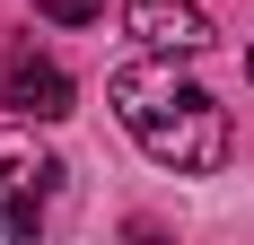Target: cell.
I'll return each instance as SVG.
<instances>
[{
  "instance_id": "cell-2",
  "label": "cell",
  "mask_w": 254,
  "mask_h": 245,
  "mask_svg": "<svg viewBox=\"0 0 254 245\" xmlns=\"http://www.w3.org/2000/svg\"><path fill=\"white\" fill-rule=\"evenodd\" d=\"M62 193V158H53L35 131L18 122H0V237H35Z\"/></svg>"
},
{
  "instance_id": "cell-3",
  "label": "cell",
  "mask_w": 254,
  "mask_h": 245,
  "mask_svg": "<svg viewBox=\"0 0 254 245\" xmlns=\"http://www.w3.org/2000/svg\"><path fill=\"white\" fill-rule=\"evenodd\" d=\"M0 105L18 122H62L79 105V88H70L62 61H44V53H9V61H0Z\"/></svg>"
},
{
  "instance_id": "cell-1",
  "label": "cell",
  "mask_w": 254,
  "mask_h": 245,
  "mask_svg": "<svg viewBox=\"0 0 254 245\" xmlns=\"http://www.w3.org/2000/svg\"><path fill=\"white\" fill-rule=\"evenodd\" d=\"M105 97H114L123 131L149 149L158 167H176V175H219V167H228V140H237V131H228V114H219V97L176 70V53L123 61V70L105 79Z\"/></svg>"
},
{
  "instance_id": "cell-5",
  "label": "cell",
  "mask_w": 254,
  "mask_h": 245,
  "mask_svg": "<svg viewBox=\"0 0 254 245\" xmlns=\"http://www.w3.org/2000/svg\"><path fill=\"white\" fill-rule=\"evenodd\" d=\"M35 9H44V18H62V26H88L105 0H35Z\"/></svg>"
},
{
  "instance_id": "cell-4",
  "label": "cell",
  "mask_w": 254,
  "mask_h": 245,
  "mask_svg": "<svg viewBox=\"0 0 254 245\" xmlns=\"http://www.w3.org/2000/svg\"><path fill=\"white\" fill-rule=\"evenodd\" d=\"M123 26L140 35V53H210V44H219L210 18L193 9V0H131Z\"/></svg>"
},
{
  "instance_id": "cell-6",
  "label": "cell",
  "mask_w": 254,
  "mask_h": 245,
  "mask_svg": "<svg viewBox=\"0 0 254 245\" xmlns=\"http://www.w3.org/2000/svg\"><path fill=\"white\" fill-rule=\"evenodd\" d=\"M246 70H254V53H246Z\"/></svg>"
}]
</instances>
